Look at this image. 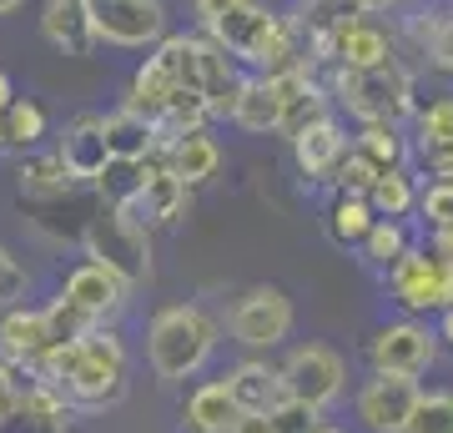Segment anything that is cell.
<instances>
[{"instance_id": "obj_1", "label": "cell", "mask_w": 453, "mask_h": 433, "mask_svg": "<svg viewBox=\"0 0 453 433\" xmlns=\"http://www.w3.org/2000/svg\"><path fill=\"white\" fill-rule=\"evenodd\" d=\"M35 378L56 383L71 398V408H81V414L116 408L127 398V343L116 333H106V328H91L76 343L50 348L35 363Z\"/></svg>"}, {"instance_id": "obj_2", "label": "cell", "mask_w": 453, "mask_h": 433, "mask_svg": "<svg viewBox=\"0 0 453 433\" xmlns=\"http://www.w3.org/2000/svg\"><path fill=\"white\" fill-rule=\"evenodd\" d=\"M202 31H207L211 46H222L232 61L257 66L262 76H273V71H288V66H308L303 56H297V31H292L282 16H273L267 5H257V0H242V5H232L226 16L207 20Z\"/></svg>"}, {"instance_id": "obj_3", "label": "cell", "mask_w": 453, "mask_h": 433, "mask_svg": "<svg viewBox=\"0 0 453 433\" xmlns=\"http://www.w3.org/2000/svg\"><path fill=\"white\" fill-rule=\"evenodd\" d=\"M217 318H211L207 307H162L151 328H146V358H151V373L162 378V383H181V378H196V373L207 368V358L217 353Z\"/></svg>"}, {"instance_id": "obj_4", "label": "cell", "mask_w": 453, "mask_h": 433, "mask_svg": "<svg viewBox=\"0 0 453 433\" xmlns=\"http://www.w3.org/2000/svg\"><path fill=\"white\" fill-rule=\"evenodd\" d=\"M333 97L357 116V121H403V116H418V97H413V76L403 66H378V71H348L338 66L333 71Z\"/></svg>"}, {"instance_id": "obj_5", "label": "cell", "mask_w": 453, "mask_h": 433, "mask_svg": "<svg viewBox=\"0 0 453 433\" xmlns=\"http://www.w3.org/2000/svg\"><path fill=\"white\" fill-rule=\"evenodd\" d=\"M86 257L111 267L127 288H142L151 277V242H146V222L127 207H106L96 222L86 227Z\"/></svg>"}, {"instance_id": "obj_6", "label": "cell", "mask_w": 453, "mask_h": 433, "mask_svg": "<svg viewBox=\"0 0 453 433\" xmlns=\"http://www.w3.org/2000/svg\"><path fill=\"white\" fill-rule=\"evenodd\" d=\"M383 277H388L393 303L408 307V313H443V307H453V262L428 252V247H408Z\"/></svg>"}, {"instance_id": "obj_7", "label": "cell", "mask_w": 453, "mask_h": 433, "mask_svg": "<svg viewBox=\"0 0 453 433\" xmlns=\"http://www.w3.org/2000/svg\"><path fill=\"white\" fill-rule=\"evenodd\" d=\"M91 31L106 46H162L166 41V5L162 0H86Z\"/></svg>"}, {"instance_id": "obj_8", "label": "cell", "mask_w": 453, "mask_h": 433, "mask_svg": "<svg viewBox=\"0 0 453 433\" xmlns=\"http://www.w3.org/2000/svg\"><path fill=\"white\" fill-rule=\"evenodd\" d=\"M282 383H288L292 403H308V408H333L348 388V363H342L338 348L327 343H303L292 348L288 363H282Z\"/></svg>"}, {"instance_id": "obj_9", "label": "cell", "mask_w": 453, "mask_h": 433, "mask_svg": "<svg viewBox=\"0 0 453 433\" xmlns=\"http://www.w3.org/2000/svg\"><path fill=\"white\" fill-rule=\"evenodd\" d=\"M292 318H297V313H292V298L282 288H252L232 303L226 333H232V343H242L252 353H267L277 343H288Z\"/></svg>"}, {"instance_id": "obj_10", "label": "cell", "mask_w": 453, "mask_h": 433, "mask_svg": "<svg viewBox=\"0 0 453 433\" xmlns=\"http://www.w3.org/2000/svg\"><path fill=\"white\" fill-rule=\"evenodd\" d=\"M438 358V333L423 328V322L403 318L388 322L368 337V368L372 373H398V378H418V373L434 368Z\"/></svg>"}, {"instance_id": "obj_11", "label": "cell", "mask_w": 453, "mask_h": 433, "mask_svg": "<svg viewBox=\"0 0 453 433\" xmlns=\"http://www.w3.org/2000/svg\"><path fill=\"white\" fill-rule=\"evenodd\" d=\"M418 378H398V373H372L368 383L357 388V418H363V429L368 433H403L408 414H413V403H418Z\"/></svg>"}, {"instance_id": "obj_12", "label": "cell", "mask_w": 453, "mask_h": 433, "mask_svg": "<svg viewBox=\"0 0 453 433\" xmlns=\"http://www.w3.org/2000/svg\"><path fill=\"white\" fill-rule=\"evenodd\" d=\"M127 282L111 273V267H101V262H81L76 273L65 277V288H61V298L71 307H81L91 322H106V318H116L121 307H127Z\"/></svg>"}, {"instance_id": "obj_13", "label": "cell", "mask_w": 453, "mask_h": 433, "mask_svg": "<svg viewBox=\"0 0 453 433\" xmlns=\"http://www.w3.org/2000/svg\"><path fill=\"white\" fill-rule=\"evenodd\" d=\"M50 348H56V333H50L46 307H11V313L0 318V358H5V363L35 368Z\"/></svg>"}, {"instance_id": "obj_14", "label": "cell", "mask_w": 453, "mask_h": 433, "mask_svg": "<svg viewBox=\"0 0 453 433\" xmlns=\"http://www.w3.org/2000/svg\"><path fill=\"white\" fill-rule=\"evenodd\" d=\"M71 403L61 388L50 383H31L20 388V403L11 418H0V433H71Z\"/></svg>"}, {"instance_id": "obj_15", "label": "cell", "mask_w": 453, "mask_h": 433, "mask_svg": "<svg viewBox=\"0 0 453 433\" xmlns=\"http://www.w3.org/2000/svg\"><path fill=\"white\" fill-rule=\"evenodd\" d=\"M226 388L242 414H277L288 403V383H282V368H273L267 358H242L237 368L226 373Z\"/></svg>"}, {"instance_id": "obj_16", "label": "cell", "mask_w": 453, "mask_h": 433, "mask_svg": "<svg viewBox=\"0 0 453 433\" xmlns=\"http://www.w3.org/2000/svg\"><path fill=\"white\" fill-rule=\"evenodd\" d=\"M292 157L303 166V177L323 182L338 172V161L348 157V131H342L338 116H323V121H312L303 136H292Z\"/></svg>"}, {"instance_id": "obj_17", "label": "cell", "mask_w": 453, "mask_h": 433, "mask_svg": "<svg viewBox=\"0 0 453 433\" xmlns=\"http://www.w3.org/2000/svg\"><path fill=\"white\" fill-rule=\"evenodd\" d=\"M56 157L65 161V172H71L76 182H96L101 172L111 166V146H106V127H101V116H81V121H71Z\"/></svg>"}, {"instance_id": "obj_18", "label": "cell", "mask_w": 453, "mask_h": 433, "mask_svg": "<svg viewBox=\"0 0 453 433\" xmlns=\"http://www.w3.org/2000/svg\"><path fill=\"white\" fill-rule=\"evenodd\" d=\"M242 81L247 76L237 71V61L202 35V86H196V91H202V101H207L211 116L232 121V106H237V97H242Z\"/></svg>"}, {"instance_id": "obj_19", "label": "cell", "mask_w": 453, "mask_h": 433, "mask_svg": "<svg viewBox=\"0 0 453 433\" xmlns=\"http://www.w3.org/2000/svg\"><path fill=\"white\" fill-rule=\"evenodd\" d=\"M41 35H46L56 50H65V56H91L96 31H91V16H86V0H46V11H41Z\"/></svg>"}, {"instance_id": "obj_20", "label": "cell", "mask_w": 453, "mask_h": 433, "mask_svg": "<svg viewBox=\"0 0 453 433\" xmlns=\"http://www.w3.org/2000/svg\"><path fill=\"white\" fill-rule=\"evenodd\" d=\"M237 418H242V408H237V398H232L226 378H217V383H202L192 398H187V408H181V429L187 433H232Z\"/></svg>"}, {"instance_id": "obj_21", "label": "cell", "mask_w": 453, "mask_h": 433, "mask_svg": "<svg viewBox=\"0 0 453 433\" xmlns=\"http://www.w3.org/2000/svg\"><path fill=\"white\" fill-rule=\"evenodd\" d=\"M177 91H181V86L172 81V71H166L157 56H146V66L131 76L127 101H121V106H127V112H136V116H146V121L157 127V121L166 116V106H172V97H177Z\"/></svg>"}, {"instance_id": "obj_22", "label": "cell", "mask_w": 453, "mask_h": 433, "mask_svg": "<svg viewBox=\"0 0 453 433\" xmlns=\"http://www.w3.org/2000/svg\"><path fill=\"white\" fill-rule=\"evenodd\" d=\"M101 127H106L111 161H146L151 151H162V142H157V127H151L146 116L127 112V106H116L111 116H101Z\"/></svg>"}, {"instance_id": "obj_23", "label": "cell", "mask_w": 453, "mask_h": 433, "mask_svg": "<svg viewBox=\"0 0 453 433\" xmlns=\"http://www.w3.org/2000/svg\"><path fill=\"white\" fill-rule=\"evenodd\" d=\"M162 151H166V166H172L187 187H202V182L217 177V166H222V146L211 142L207 131H187V136H177L172 146H162Z\"/></svg>"}, {"instance_id": "obj_24", "label": "cell", "mask_w": 453, "mask_h": 433, "mask_svg": "<svg viewBox=\"0 0 453 433\" xmlns=\"http://www.w3.org/2000/svg\"><path fill=\"white\" fill-rule=\"evenodd\" d=\"M232 127L252 131V136H267V131L282 127V97L273 91L267 76H247L242 81V97L232 106Z\"/></svg>"}, {"instance_id": "obj_25", "label": "cell", "mask_w": 453, "mask_h": 433, "mask_svg": "<svg viewBox=\"0 0 453 433\" xmlns=\"http://www.w3.org/2000/svg\"><path fill=\"white\" fill-rule=\"evenodd\" d=\"M378 222V212H372L368 197H353V192H338L333 197V207H327V232L338 247H363V237L372 232Z\"/></svg>"}, {"instance_id": "obj_26", "label": "cell", "mask_w": 453, "mask_h": 433, "mask_svg": "<svg viewBox=\"0 0 453 433\" xmlns=\"http://www.w3.org/2000/svg\"><path fill=\"white\" fill-rule=\"evenodd\" d=\"M353 151H363L378 172H393V166L408 161V142L393 121H363V136L353 142Z\"/></svg>"}, {"instance_id": "obj_27", "label": "cell", "mask_w": 453, "mask_h": 433, "mask_svg": "<svg viewBox=\"0 0 453 433\" xmlns=\"http://www.w3.org/2000/svg\"><path fill=\"white\" fill-rule=\"evenodd\" d=\"M368 202L378 217H408V212L418 207V187H413V177H408L403 166H393V172H383V177L372 182Z\"/></svg>"}, {"instance_id": "obj_28", "label": "cell", "mask_w": 453, "mask_h": 433, "mask_svg": "<svg viewBox=\"0 0 453 433\" xmlns=\"http://www.w3.org/2000/svg\"><path fill=\"white\" fill-rule=\"evenodd\" d=\"M408 247H413V242H408L403 222H398V217H378V222H372V232L363 237V247H357V252L368 257L372 267H383V273H388V267L408 252Z\"/></svg>"}, {"instance_id": "obj_29", "label": "cell", "mask_w": 453, "mask_h": 433, "mask_svg": "<svg viewBox=\"0 0 453 433\" xmlns=\"http://www.w3.org/2000/svg\"><path fill=\"white\" fill-rule=\"evenodd\" d=\"M71 187H76V177L65 172L61 157H35L20 166V192L26 197H65Z\"/></svg>"}, {"instance_id": "obj_30", "label": "cell", "mask_w": 453, "mask_h": 433, "mask_svg": "<svg viewBox=\"0 0 453 433\" xmlns=\"http://www.w3.org/2000/svg\"><path fill=\"white\" fill-rule=\"evenodd\" d=\"M46 136V112L35 101H11L0 116V146H35Z\"/></svg>"}, {"instance_id": "obj_31", "label": "cell", "mask_w": 453, "mask_h": 433, "mask_svg": "<svg viewBox=\"0 0 453 433\" xmlns=\"http://www.w3.org/2000/svg\"><path fill=\"white\" fill-rule=\"evenodd\" d=\"M323 116H333L327 112V91L318 86V81H308L297 97H288V106H282V136H303V131L312 127V121H323Z\"/></svg>"}, {"instance_id": "obj_32", "label": "cell", "mask_w": 453, "mask_h": 433, "mask_svg": "<svg viewBox=\"0 0 453 433\" xmlns=\"http://www.w3.org/2000/svg\"><path fill=\"white\" fill-rule=\"evenodd\" d=\"M403 433H453V393H449V388L418 393V403H413Z\"/></svg>"}, {"instance_id": "obj_33", "label": "cell", "mask_w": 453, "mask_h": 433, "mask_svg": "<svg viewBox=\"0 0 453 433\" xmlns=\"http://www.w3.org/2000/svg\"><path fill=\"white\" fill-rule=\"evenodd\" d=\"M142 161H111L106 172L96 177L101 197H106V207H136V197H142Z\"/></svg>"}, {"instance_id": "obj_34", "label": "cell", "mask_w": 453, "mask_h": 433, "mask_svg": "<svg viewBox=\"0 0 453 433\" xmlns=\"http://www.w3.org/2000/svg\"><path fill=\"white\" fill-rule=\"evenodd\" d=\"M428 146H453V97L434 101L418 112V136H413V151H428Z\"/></svg>"}, {"instance_id": "obj_35", "label": "cell", "mask_w": 453, "mask_h": 433, "mask_svg": "<svg viewBox=\"0 0 453 433\" xmlns=\"http://www.w3.org/2000/svg\"><path fill=\"white\" fill-rule=\"evenodd\" d=\"M418 212L428 232H453V182H428L418 192Z\"/></svg>"}, {"instance_id": "obj_36", "label": "cell", "mask_w": 453, "mask_h": 433, "mask_svg": "<svg viewBox=\"0 0 453 433\" xmlns=\"http://www.w3.org/2000/svg\"><path fill=\"white\" fill-rule=\"evenodd\" d=\"M378 177H383V172H378V166H372V161L363 157V151H353V146H348V157L338 161V172H333L338 192H353V197H368Z\"/></svg>"}, {"instance_id": "obj_37", "label": "cell", "mask_w": 453, "mask_h": 433, "mask_svg": "<svg viewBox=\"0 0 453 433\" xmlns=\"http://www.w3.org/2000/svg\"><path fill=\"white\" fill-rule=\"evenodd\" d=\"M418 35H423V50L438 71L453 76V16H434V20H418Z\"/></svg>"}, {"instance_id": "obj_38", "label": "cell", "mask_w": 453, "mask_h": 433, "mask_svg": "<svg viewBox=\"0 0 453 433\" xmlns=\"http://www.w3.org/2000/svg\"><path fill=\"white\" fill-rule=\"evenodd\" d=\"M26 288H31L26 267H20L16 252L0 242V307H16V298H26Z\"/></svg>"}, {"instance_id": "obj_39", "label": "cell", "mask_w": 453, "mask_h": 433, "mask_svg": "<svg viewBox=\"0 0 453 433\" xmlns=\"http://www.w3.org/2000/svg\"><path fill=\"white\" fill-rule=\"evenodd\" d=\"M277 433H318L323 429V408H308V403H282V408H277Z\"/></svg>"}, {"instance_id": "obj_40", "label": "cell", "mask_w": 453, "mask_h": 433, "mask_svg": "<svg viewBox=\"0 0 453 433\" xmlns=\"http://www.w3.org/2000/svg\"><path fill=\"white\" fill-rule=\"evenodd\" d=\"M20 403V378H16V363L0 358V418H11Z\"/></svg>"}, {"instance_id": "obj_41", "label": "cell", "mask_w": 453, "mask_h": 433, "mask_svg": "<svg viewBox=\"0 0 453 433\" xmlns=\"http://www.w3.org/2000/svg\"><path fill=\"white\" fill-rule=\"evenodd\" d=\"M232 433H277V418L273 414H242L232 423Z\"/></svg>"}, {"instance_id": "obj_42", "label": "cell", "mask_w": 453, "mask_h": 433, "mask_svg": "<svg viewBox=\"0 0 453 433\" xmlns=\"http://www.w3.org/2000/svg\"><path fill=\"white\" fill-rule=\"evenodd\" d=\"M232 5H242V0H196V20L207 26V20H217V16H226Z\"/></svg>"}, {"instance_id": "obj_43", "label": "cell", "mask_w": 453, "mask_h": 433, "mask_svg": "<svg viewBox=\"0 0 453 433\" xmlns=\"http://www.w3.org/2000/svg\"><path fill=\"white\" fill-rule=\"evenodd\" d=\"M398 5H403V0H357L363 16H383V11H398Z\"/></svg>"}, {"instance_id": "obj_44", "label": "cell", "mask_w": 453, "mask_h": 433, "mask_svg": "<svg viewBox=\"0 0 453 433\" xmlns=\"http://www.w3.org/2000/svg\"><path fill=\"white\" fill-rule=\"evenodd\" d=\"M434 333L453 348V307H443V313H438V328H434Z\"/></svg>"}, {"instance_id": "obj_45", "label": "cell", "mask_w": 453, "mask_h": 433, "mask_svg": "<svg viewBox=\"0 0 453 433\" xmlns=\"http://www.w3.org/2000/svg\"><path fill=\"white\" fill-rule=\"evenodd\" d=\"M11 101H16V91H11V76L0 71V116H5V106H11Z\"/></svg>"}, {"instance_id": "obj_46", "label": "cell", "mask_w": 453, "mask_h": 433, "mask_svg": "<svg viewBox=\"0 0 453 433\" xmlns=\"http://www.w3.org/2000/svg\"><path fill=\"white\" fill-rule=\"evenodd\" d=\"M26 0H0V16H11V11H20Z\"/></svg>"}, {"instance_id": "obj_47", "label": "cell", "mask_w": 453, "mask_h": 433, "mask_svg": "<svg viewBox=\"0 0 453 433\" xmlns=\"http://www.w3.org/2000/svg\"><path fill=\"white\" fill-rule=\"evenodd\" d=\"M318 433H342V429H327V423H323V429H318Z\"/></svg>"}]
</instances>
